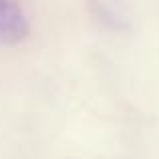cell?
Masks as SVG:
<instances>
[{
	"label": "cell",
	"mask_w": 159,
	"mask_h": 159,
	"mask_svg": "<svg viewBox=\"0 0 159 159\" xmlns=\"http://www.w3.org/2000/svg\"><path fill=\"white\" fill-rule=\"evenodd\" d=\"M28 34V20L20 0H0V43L18 44Z\"/></svg>",
	"instance_id": "cell-1"
}]
</instances>
